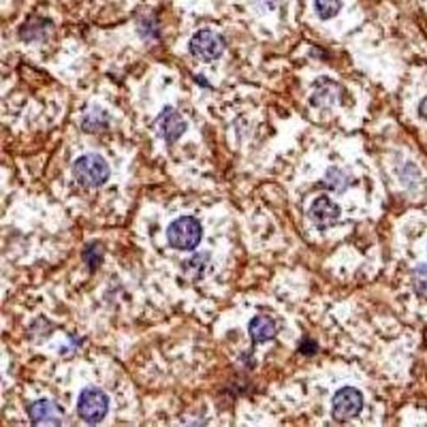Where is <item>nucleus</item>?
<instances>
[{
    "instance_id": "nucleus-1",
    "label": "nucleus",
    "mask_w": 427,
    "mask_h": 427,
    "mask_svg": "<svg viewBox=\"0 0 427 427\" xmlns=\"http://www.w3.org/2000/svg\"><path fill=\"white\" fill-rule=\"evenodd\" d=\"M109 166L99 154L79 157L72 166V175L78 185L84 188H98L109 179Z\"/></svg>"
},
{
    "instance_id": "nucleus-2",
    "label": "nucleus",
    "mask_w": 427,
    "mask_h": 427,
    "mask_svg": "<svg viewBox=\"0 0 427 427\" xmlns=\"http://www.w3.org/2000/svg\"><path fill=\"white\" fill-rule=\"evenodd\" d=\"M203 229L195 217L183 216L173 221L167 228V240L171 247L182 251H189L197 247L201 241Z\"/></svg>"
},
{
    "instance_id": "nucleus-3",
    "label": "nucleus",
    "mask_w": 427,
    "mask_h": 427,
    "mask_svg": "<svg viewBox=\"0 0 427 427\" xmlns=\"http://www.w3.org/2000/svg\"><path fill=\"white\" fill-rule=\"evenodd\" d=\"M109 398L102 389L88 387L84 388L78 398V414L90 425L99 424L108 413Z\"/></svg>"
},
{
    "instance_id": "nucleus-4",
    "label": "nucleus",
    "mask_w": 427,
    "mask_h": 427,
    "mask_svg": "<svg viewBox=\"0 0 427 427\" xmlns=\"http://www.w3.org/2000/svg\"><path fill=\"white\" fill-rule=\"evenodd\" d=\"M224 50H225V41L222 36L209 29L199 31L189 41L191 54L203 62H210L217 59L221 57Z\"/></svg>"
},
{
    "instance_id": "nucleus-5",
    "label": "nucleus",
    "mask_w": 427,
    "mask_h": 427,
    "mask_svg": "<svg viewBox=\"0 0 427 427\" xmlns=\"http://www.w3.org/2000/svg\"><path fill=\"white\" fill-rule=\"evenodd\" d=\"M363 409V394L358 389L346 387L339 389L333 397V418L345 422L360 414Z\"/></svg>"
},
{
    "instance_id": "nucleus-6",
    "label": "nucleus",
    "mask_w": 427,
    "mask_h": 427,
    "mask_svg": "<svg viewBox=\"0 0 427 427\" xmlns=\"http://www.w3.org/2000/svg\"><path fill=\"white\" fill-rule=\"evenodd\" d=\"M155 125L158 134L169 143H173L176 139H180L187 129L183 117L171 107H166L162 111L155 121Z\"/></svg>"
},
{
    "instance_id": "nucleus-7",
    "label": "nucleus",
    "mask_w": 427,
    "mask_h": 427,
    "mask_svg": "<svg viewBox=\"0 0 427 427\" xmlns=\"http://www.w3.org/2000/svg\"><path fill=\"white\" fill-rule=\"evenodd\" d=\"M309 216L317 226L323 228L334 224L341 216V209L329 197L321 196L314 200L309 210Z\"/></svg>"
},
{
    "instance_id": "nucleus-8",
    "label": "nucleus",
    "mask_w": 427,
    "mask_h": 427,
    "mask_svg": "<svg viewBox=\"0 0 427 427\" xmlns=\"http://www.w3.org/2000/svg\"><path fill=\"white\" fill-rule=\"evenodd\" d=\"M61 414H62L61 409L49 400H40L32 405L29 409V417L35 426H42V425L59 426Z\"/></svg>"
},
{
    "instance_id": "nucleus-9",
    "label": "nucleus",
    "mask_w": 427,
    "mask_h": 427,
    "mask_svg": "<svg viewBox=\"0 0 427 427\" xmlns=\"http://www.w3.org/2000/svg\"><path fill=\"white\" fill-rule=\"evenodd\" d=\"M249 334L254 343H265L277 334V327L272 318L267 316H256L249 323Z\"/></svg>"
},
{
    "instance_id": "nucleus-10",
    "label": "nucleus",
    "mask_w": 427,
    "mask_h": 427,
    "mask_svg": "<svg viewBox=\"0 0 427 427\" xmlns=\"http://www.w3.org/2000/svg\"><path fill=\"white\" fill-rule=\"evenodd\" d=\"M314 7L323 20H329L339 13L342 3L341 0H316Z\"/></svg>"
},
{
    "instance_id": "nucleus-11",
    "label": "nucleus",
    "mask_w": 427,
    "mask_h": 427,
    "mask_svg": "<svg viewBox=\"0 0 427 427\" xmlns=\"http://www.w3.org/2000/svg\"><path fill=\"white\" fill-rule=\"evenodd\" d=\"M413 284L419 295L427 296V265H421L414 270Z\"/></svg>"
},
{
    "instance_id": "nucleus-12",
    "label": "nucleus",
    "mask_w": 427,
    "mask_h": 427,
    "mask_svg": "<svg viewBox=\"0 0 427 427\" xmlns=\"http://www.w3.org/2000/svg\"><path fill=\"white\" fill-rule=\"evenodd\" d=\"M421 114L425 116V117H427V99L422 103V105H421Z\"/></svg>"
}]
</instances>
